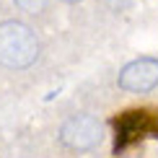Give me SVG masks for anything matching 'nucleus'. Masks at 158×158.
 Masks as SVG:
<instances>
[{
	"label": "nucleus",
	"mask_w": 158,
	"mask_h": 158,
	"mask_svg": "<svg viewBox=\"0 0 158 158\" xmlns=\"http://www.w3.org/2000/svg\"><path fill=\"white\" fill-rule=\"evenodd\" d=\"M119 88L130 91V94H148L158 85V60L156 57H137V60L127 62L119 70L117 78Z\"/></svg>",
	"instance_id": "obj_3"
},
{
	"label": "nucleus",
	"mask_w": 158,
	"mask_h": 158,
	"mask_svg": "<svg viewBox=\"0 0 158 158\" xmlns=\"http://www.w3.org/2000/svg\"><path fill=\"white\" fill-rule=\"evenodd\" d=\"M13 3H16V8L23 10V13H42L47 8L49 0H13Z\"/></svg>",
	"instance_id": "obj_5"
},
{
	"label": "nucleus",
	"mask_w": 158,
	"mask_h": 158,
	"mask_svg": "<svg viewBox=\"0 0 158 158\" xmlns=\"http://www.w3.org/2000/svg\"><path fill=\"white\" fill-rule=\"evenodd\" d=\"M62 3H81V0H62Z\"/></svg>",
	"instance_id": "obj_6"
},
{
	"label": "nucleus",
	"mask_w": 158,
	"mask_h": 158,
	"mask_svg": "<svg viewBox=\"0 0 158 158\" xmlns=\"http://www.w3.org/2000/svg\"><path fill=\"white\" fill-rule=\"evenodd\" d=\"M104 127L91 114H75L60 127V143L70 150H91L101 143Z\"/></svg>",
	"instance_id": "obj_2"
},
{
	"label": "nucleus",
	"mask_w": 158,
	"mask_h": 158,
	"mask_svg": "<svg viewBox=\"0 0 158 158\" xmlns=\"http://www.w3.org/2000/svg\"><path fill=\"white\" fill-rule=\"evenodd\" d=\"M36 34L21 21H3L0 23V65L10 70H26L39 60Z\"/></svg>",
	"instance_id": "obj_1"
},
{
	"label": "nucleus",
	"mask_w": 158,
	"mask_h": 158,
	"mask_svg": "<svg viewBox=\"0 0 158 158\" xmlns=\"http://www.w3.org/2000/svg\"><path fill=\"white\" fill-rule=\"evenodd\" d=\"M153 130L148 111H124L114 119V150H122L124 145H130L132 140L148 135Z\"/></svg>",
	"instance_id": "obj_4"
}]
</instances>
